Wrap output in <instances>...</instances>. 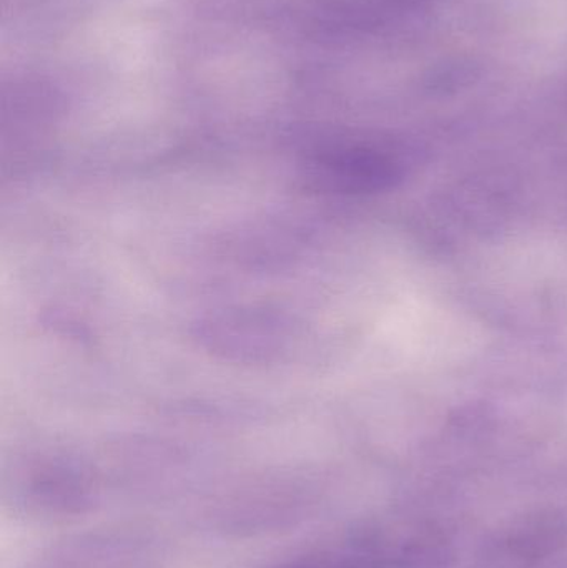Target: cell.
I'll list each match as a JSON object with an SVG mask.
<instances>
[{
	"label": "cell",
	"mask_w": 567,
	"mask_h": 568,
	"mask_svg": "<svg viewBox=\"0 0 567 568\" xmlns=\"http://www.w3.org/2000/svg\"><path fill=\"white\" fill-rule=\"evenodd\" d=\"M378 554L366 544H346L336 549L322 550L300 557L279 568H378Z\"/></svg>",
	"instance_id": "cell-1"
}]
</instances>
